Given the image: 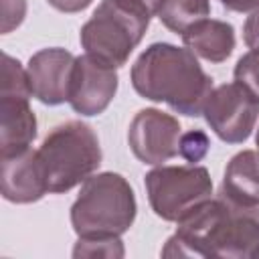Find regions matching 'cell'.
<instances>
[{"instance_id":"6da1fadb","label":"cell","mask_w":259,"mask_h":259,"mask_svg":"<svg viewBox=\"0 0 259 259\" xmlns=\"http://www.w3.org/2000/svg\"><path fill=\"white\" fill-rule=\"evenodd\" d=\"M164 257H259V208H243L221 194L176 223Z\"/></svg>"},{"instance_id":"7a4b0ae2","label":"cell","mask_w":259,"mask_h":259,"mask_svg":"<svg viewBox=\"0 0 259 259\" xmlns=\"http://www.w3.org/2000/svg\"><path fill=\"white\" fill-rule=\"evenodd\" d=\"M132 85L142 97L168 103L188 117L202 115L212 91V79L198 63V57L170 42H154L136 59Z\"/></svg>"},{"instance_id":"3957f363","label":"cell","mask_w":259,"mask_h":259,"mask_svg":"<svg viewBox=\"0 0 259 259\" xmlns=\"http://www.w3.org/2000/svg\"><path fill=\"white\" fill-rule=\"evenodd\" d=\"M136 212L130 182L117 172H99L83 182L71 206V225L79 237H121L134 225Z\"/></svg>"},{"instance_id":"277c9868","label":"cell","mask_w":259,"mask_h":259,"mask_svg":"<svg viewBox=\"0 0 259 259\" xmlns=\"http://www.w3.org/2000/svg\"><path fill=\"white\" fill-rule=\"evenodd\" d=\"M152 14L136 0H101L81 26L79 40L93 59L121 67L142 42Z\"/></svg>"},{"instance_id":"5b68a950","label":"cell","mask_w":259,"mask_h":259,"mask_svg":"<svg viewBox=\"0 0 259 259\" xmlns=\"http://www.w3.org/2000/svg\"><path fill=\"white\" fill-rule=\"evenodd\" d=\"M38 156L51 194H63L85 182L101 164V146L91 125L71 119L55 125L42 140Z\"/></svg>"},{"instance_id":"8992f818","label":"cell","mask_w":259,"mask_h":259,"mask_svg":"<svg viewBox=\"0 0 259 259\" xmlns=\"http://www.w3.org/2000/svg\"><path fill=\"white\" fill-rule=\"evenodd\" d=\"M146 192L152 210L168 221L178 223L190 210L212 198V180L204 166H164L146 174Z\"/></svg>"},{"instance_id":"52a82bcc","label":"cell","mask_w":259,"mask_h":259,"mask_svg":"<svg viewBox=\"0 0 259 259\" xmlns=\"http://www.w3.org/2000/svg\"><path fill=\"white\" fill-rule=\"evenodd\" d=\"M202 115L210 130L227 144H243L255 130L259 101L237 81L210 91Z\"/></svg>"},{"instance_id":"ba28073f","label":"cell","mask_w":259,"mask_h":259,"mask_svg":"<svg viewBox=\"0 0 259 259\" xmlns=\"http://www.w3.org/2000/svg\"><path fill=\"white\" fill-rule=\"evenodd\" d=\"M180 123L174 115L146 107L140 109L127 130V142L134 156L150 166H160L178 154Z\"/></svg>"},{"instance_id":"9c48e42d","label":"cell","mask_w":259,"mask_h":259,"mask_svg":"<svg viewBox=\"0 0 259 259\" xmlns=\"http://www.w3.org/2000/svg\"><path fill=\"white\" fill-rule=\"evenodd\" d=\"M115 67L105 65L91 55H81L75 59L71 85H69V105L73 111L91 117L103 113L117 91Z\"/></svg>"},{"instance_id":"30bf717a","label":"cell","mask_w":259,"mask_h":259,"mask_svg":"<svg viewBox=\"0 0 259 259\" xmlns=\"http://www.w3.org/2000/svg\"><path fill=\"white\" fill-rule=\"evenodd\" d=\"M75 55L61 49H40L28 59L26 73L32 97L45 105H59L69 99V85L75 65Z\"/></svg>"},{"instance_id":"8fae6325","label":"cell","mask_w":259,"mask_h":259,"mask_svg":"<svg viewBox=\"0 0 259 259\" xmlns=\"http://www.w3.org/2000/svg\"><path fill=\"white\" fill-rule=\"evenodd\" d=\"M2 196L8 202L28 204L40 200L47 192V176L38 150H20L0 156Z\"/></svg>"},{"instance_id":"7c38bea8","label":"cell","mask_w":259,"mask_h":259,"mask_svg":"<svg viewBox=\"0 0 259 259\" xmlns=\"http://www.w3.org/2000/svg\"><path fill=\"white\" fill-rule=\"evenodd\" d=\"M30 97L0 95V156L30 148L36 138V115Z\"/></svg>"},{"instance_id":"4fadbf2b","label":"cell","mask_w":259,"mask_h":259,"mask_svg":"<svg viewBox=\"0 0 259 259\" xmlns=\"http://www.w3.org/2000/svg\"><path fill=\"white\" fill-rule=\"evenodd\" d=\"M221 196L243 208H259V150H243L229 160Z\"/></svg>"},{"instance_id":"5bb4252c","label":"cell","mask_w":259,"mask_h":259,"mask_svg":"<svg viewBox=\"0 0 259 259\" xmlns=\"http://www.w3.org/2000/svg\"><path fill=\"white\" fill-rule=\"evenodd\" d=\"M182 42L198 59L223 63L235 49V28L225 20L202 18L182 32Z\"/></svg>"},{"instance_id":"9a60e30c","label":"cell","mask_w":259,"mask_h":259,"mask_svg":"<svg viewBox=\"0 0 259 259\" xmlns=\"http://www.w3.org/2000/svg\"><path fill=\"white\" fill-rule=\"evenodd\" d=\"M208 14L210 0H164L158 18L168 30L182 34L194 22L208 18Z\"/></svg>"},{"instance_id":"2e32d148","label":"cell","mask_w":259,"mask_h":259,"mask_svg":"<svg viewBox=\"0 0 259 259\" xmlns=\"http://www.w3.org/2000/svg\"><path fill=\"white\" fill-rule=\"evenodd\" d=\"M0 95H20V97H32L28 73L20 65L18 59L10 55H2V77H0Z\"/></svg>"},{"instance_id":"e0dca14e","label":"cell","mask_w":259,"mask_h":259,"mask_svg":"<svg viewBox=\"0 0 259 259\" xmlns=\"http://www.w3.org/2000/svg\"><path fill=\"white\" fill-rule=\"evenodd\" d=\"M119 237H79L73 257H123Z\"/></svg>"},{"instance_id":"ac0fdd59","label":"cell","mask_w":259,"mask_h":259,"mask_svg":"<svg viewBox=\"0 0 259 259\" xmlns=\"http://www.w3.org/2000/svg\"><path fill=\"white\" fill-rule=\"evenodd\" d=\"M235 81L259 101V51H249L237 61Z\"/></svg>"},{"instance_id":"d6986e66","label":"cell","mask_w":259,"mask_h":259,"mask_svg":"<svg viewBox=\"0 0 259 259\" xmlns=\"http://www.w3.org/2000/svg\"><path fill=\"white\" fill-rule=\"evenodd\" d=\"M208 148H210V140L202 130H190L182 134L178 142V154L190 164L200 162L206 156Z\"/></svg>"},{"instance_id":"ffe728a7","label":"cell","mask_w":259,"mask_h":259,"mask_svg":"<svg viewBox=\"0 0 259 259\" xmlns=\"http://www.w3.org/2000/svg\"><path fill=\"white\" fill-rule=\"evenodd\" d=\"M0 14H2L0 30L2 34H8L22 24L26 16V0H0Z\"/></svg>"},{"instance_id":"44dd1931","label":"cell","mask_w":259,"mask_h":259,"mask_svg":"<svg viewBox=\"0 0 259 259\" xmlns=\"http://www.w3.org/2000/svg\"><path fill=\"white\" fill-rule=\"evenodd\" d=\"M243 40L251 51H259V8L251 10L243 24Z\"/></svg>"},{"instance_id":"7402d4cb","label":"cell","mask_w":259,"mask_h":259,"mask_svg":"<svg viewBox=\"0 0 259 259\" xmlns=\"http://www.w3.org/2000/svg\"><path fill=\"white\" fill-rule=\"evenodd\" d=\"M53 8H57L59 12H67V14H73V12H81L85 10L93 0H47Z\"/></svg>"},{"instance_id":"603a6c76","label":"cell","mask_w":259,"mask_h":259,"mask_svg":"<svg viewBox=\"0 0 259 259\" xmlns=\"http://www.w3.org/2000/svg\"><path fill=\"white\" fill-rule=\"evenodd\" d=\"M219 2L233 12H251L259 8V0H219Z\"/></svg>"},{"instance_id":"cb8c5ba5","label":"cell","mask_w":259,"mask_h":259,"mask_svg":"<svg viewBox=\"0 0 259 259\" xmlns=\"http://www.w3.org/2000/svg\"><path fill=\"white\" fill-rule=\"evenodd\" d=\"M136 2H140L152 16L154 14H158L160 12V8H162V4H164V0H136Z\"/></svg>"},{"instance_id":"d4e9b609","label":"cell","mask_w":259,"mask_h":259,"mask_svg":"<svg viewBox=\"0 0 259 259\" xmlns=\"http://www.w3.org/2000/svg\"><path fill=\"white\" fill-rule=\"evenodd\" d=\"M255 142H257V150H259V130H257V138H255Z\"/></svg>"}]
</instances>
